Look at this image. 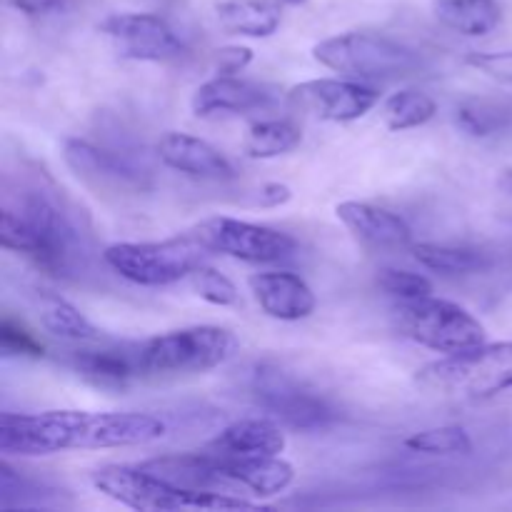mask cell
Masks as SVG:
<instances>
[{
	"label": "cell",
	"instance_id": "e575fe53",
	"mask_svg": "<svg viewBox=\"0 0 512 512\" xmlns=\"http://www.w3.org/2000/svg\"><path fill=\"white\" fill-rule=\"evenodd\" d=\"M8 3L25 15H45L63 8L65 0H8Z\"/></svg>",
	"mask_w": 512,
	"mask_h": 512
},
{
	"label": "cell",
	"instance_id": "2e32d148",
	"mask_svg": "<svg viewBox=\"0 0 512 512\" xmlns=\"http://www.w3.org/2000/svg\"><path fill=\"white\" fill-rule=\"evenodd\" d=\"M160 163L190 178L203 180H233L235 165L225 153H220L208 140L195 138L190 133H165L155 145Z\"/></svg>",
	"mask_w": 512,
	"mask_h": 512
},
{
	"label": "cell",
	"instance_id": "8d00e7d4",
	"mask_svg": "<svg viewBox=\"0 0 512 512\" xmlns=\"http://www.w3.org/2000/svg\"><path fill=\"white\" fill-rule=\"evenodd\" d=\"M280 3H285V5H303V3H308V0H280Z\"/></svg>",
	"mask_w": 512,
	"mask_h": 512
},
{
	"label": "cell",
	"instance_id": "8992f818",
	"mask_svg": "<svg viewBox=\"0 0 512 512\" xmlns=\"http://www.w3.org/2000/svg\"><path fill=\"white\" fill-rule=\"evenodd\" d=\"M210 250L193 233L158 243H115L103 250V260L140 288H163L193 278Z\"/></svg>",
	"mask_w": 512,
	"mask_h": 512
},
{
	"label": "cell",
	"instance_id": "ffe728a7",
	"mask_svg": "<svg viewBox=\"0 0 512 512\" xmlns=\"http://www.w3.org/2000/svg\"><path fill=\"white\" fill-rule=\"evenodd\" d=\"M63 158L75 175L85 178L88 183L98 185H138L140 178L133 168L118 160L115 155L95 148L93 143L80 138L65 140Z\"/></svg>",
	"mask_w": 512,
	"mask_h": 512
},
{
	"label": "cell",
	"instance_id": "9a60e30c",
	"mask_svg": "<svg viewBox=\"0 0 512 512\" xmlns=\"http://www.w3.org/2000/svg\"><path fill=\"white\" fill-rule=\"evenodd\" d=\"M273 98L275 90L270 85L235 78V75H218L195 90L190 105L198 118H213V115L253 113L268 108Z\"/></svg>",
	"mask_w": 512,
	"mask_h": 512
},
{
	"label": "cell",
	"instance_id": "83f0119b",
	"mask_svg": "<svg viewBox=\"0 0 512 512\" xmlns=\"http://www.w3.org/2000/svg\"><path fill=\"white\" fill-rule=\"evenodd\" d=\"M405 448L423 455H470L473 453V440L468 430L460 425H443V428H430L413 433L405 438Z\"/></svg>",
	"mask_w": 512,
	"mask_h": 512
},
{
	"label": "cell",
	"instance_id": "ba28073f",
	"mask_svg": "<svg viewBox=\"0 0 512 512\" xmlns=\"http://www.w3.org/2000/svg\"><path fill=\"white\" fill-rule=\"evenodd\" d=\"M395 320L405 338L435 353L453 355L485 343L483 323L470 310L435 295L400 300L395 308Z\"/></svg>",
	"mask_w": 512,
	"mask_h": 512
},
{
	"label": "cell",
	"instance_id": "3957f363",
	"mask_svg": "<svg viewBox=\"0 0 512 512\" xmlns=\"http://www.w3.org/2000/svg\"><path fill=\"white\" fill-rule=\"evenodd\" d=\"M93 485L125 508L143 512L173 510H258L263 505L235 498L223 490H195L130 465H105L93 473Z\"/></svg>",
	"mask_w": 512,
	"mask_h": 512
},
{
	"label": "cell",
	"instance_id": "8fae6325",
	"mask_svg": "<svg viewBox=\"0 0 512 512\" xmlns=\"http://www.w3.org/2000/svg\"><path fill=\"white\" fill-rule=\"evenodd\" d=\"M380 93L373 85L353 78L303 80L288 90L290 108L330 123H353L378 105Z\"/></svg>",
	"mask_w": 512,
	"mask_h": 512
},
{
	"label": "cell",
	"instance_id": "e0dca14e",
	"mask_svg": "<svg viewBox=\"0 0 512 512\" xmlns=\"http://www.w3.org/2000/svg\"><path fill=\"white\" fill-rule=\"evenodd\" d=\"M340 223L350 230L358 240L373 245V248H408L413 245V230L393 210L380 208L373 203L360 200H345L335 208Z\"/></svg>",
	"mask_w": 512,
	"mask_h": 512
},
{
	"label": "cell",
	"instance_id": "4dcf8cb0",
	"mask_svg": "<svg viewBox=\"0 0 512 512\" xmlns=\"http://www.w3.org/2000/svg\"><path fill=\"white\" fill-rule=\"evenodd\" d=\"M0 350L5 355H18V358H43L45 345L35 338V333H30L23 323L13 318H3L0 323Z\"/></svg>",
	"mask_w": 512,
	"mask_h": 512
},
{
	"label": "cell",
	"instance_id": "1f68e13d",
	"mask_svg": "<svg viewBox=\"0 0 512 512\" xmlns=\"http://www.w3.org/2000/svg\"><path fill=\"white\" fill-rule=\"evenodd\" d=\"M465 63L470 68L480 70L488 78L498 80L505 88H512V50H500V53H480V50H473L468 53Z\"/></svg>",
	"mask_w": 512,
	"mask_h": 512
},
{
	"label": "cell",
	"instance_id": "f546056e",
	"mask_svg": "<svg viewBox=\"0 0 512 512\" xmlns=\"http://www.w3.org/2000/svg\"><path fill=\"white\" fill-rule=\"evenodd\" d=\"M378 285L398 300H418L425 298V295H433L430 278L420 273H410V270L383 268L378 275Z\"/></svg>",
	"mask_w": 512,
	"mask_h": 512
},
{
	"label": "cell",
	"instance_id": "5b68a950",
	"mask_svg": "<svg viewBox=\"0 0 512 512\" xmlns=\"http://www.w3.org/2000/svg\"><path fill=\"white\" fill-rule=\"evenodd\" d=\"M313 58L328 70L353 80H398L410 78L423 68V60L408 45L378 33H340L320 40Z\"/></svg>",
	"mask_w": 512,
	"mask_h": 512
},
{
	"label": "cell",
	"instance_id": "52a82bcc",
	"mask_svg": "<svg viewBox=\"0 0 512 512\" xmlns=\"http://www.w3.org/2000/svg\"><path fill=\"white\" fill-rule=\"evenodd\" d=\"M138 350L145 375L205 373L233 358L238 338L220 325H193L155 335Z\"/></svg>",
	"mask_w": 512,
	"mask_h": 512
},
{
	"label": "cell",
	"instance_id": "ac0fdd59",
	"mask_svg": "<svg viewBox=\"0 0 512 512\" xmlns=\"http://www.w3.org/2000/svg\"><path fill=\"white\" fill-rule=\"evenodd\" d=\"M288 445L283 428L273 418H243L230 423L208 450L218 455H280Z\"/></svg>",
	"mask_w": 512,
	"mask_h": 512
},
{
	"label": "cell",
	"instance_id": "7c38bea8",
	"mask_svg": "<svg viewBox=\"0 0 512 512\" xmlns=\"http://www.w3.org/2000/svg\"><path fill=\"white\" fill-rule=\"evenodd\" d=\"M100 33L110 40L115 55L123 60L168 63L185 53L183 40L168 20L153 13H115L100 23Z\"/></svg>",
	"mask_w": 512,
	"mask_h": 512
},
{
	"label": "cell",
	"instance_id": "4316f807",
	"mask_svg": "<svg viewBox=\"0 0 512 512\" xmlns=\"http://www.w3.org/2000/svg\"><path fill=\"white\" fill-rule=\"evenodd\" d=\"M413 255L423 268L440 275H468L485 265L483 253L470 248H455V245L418 243L413 245Z\"/></svg>",
	"mask_w": 512,
	"mask_h": 512
},
{
	"label": "cell",
	"instance_id": "cb8c5ba5",
	"mask_svg": "<svg viewBox=\"0 0 512 512\" xmlns=\"http://www.w3.org/2000/svg\"><path fill=\"white\" fill-rule=\"evenodd\" d=\"M40 325H43L45 333L63 340L88 343V340L100 338V330L73 303L58 298V295H45L43 298V305H40Z\"/></svg>",
	"mask_w": 512,
	"mask_h": 512
},
{
	"label": "cell",
	"instance_id": "484cf974",
	"mask_svg": "<svg viewBox=\"0 0 512 512\" xmlns=\"http://www.w3.org/2000/svg\"><path fill=\"white\" fill-rule=\"evenodd\" d=\"M512 123V103L495 98H468L458 105V125L468 135L488 138Z\"/></svg>",
	"mask_w": 512,
	"mask_h": 512
},
{
	"label": "cell",
	"instance_id": "6da1fadb",
	"mask_svg": "<svg viewBox=\"0 0 512 512\" xmlns=\"http://www.w3.org/2000/svg\"><path fill=\"white\" fill-rule=\"evenodd\" d=\"M168 428L148 413H88L43 410L0 415V453L8 458H43L65 450L135 448L165 438Z\"/></svg>",
	"mask_w": 512,
	"mask_h": 512
},
{
	"label": "cell",
	"instance_id": "9c48e42d",
	"mask_svg": "<svg viewBox=\"0 0 512 512\" xmlns=\"http://www.w3.org/2000/svg\"><path fill=\"white\" fill-rule=\"evenodd\" d=\"M190 233L210 250V253L230 255L245 263H278L298 250V240L283 230L255 225L248 220L215 215L200 220Z\"/></svg>",
	"mask_w": 512,
	"mask_h": 512
},
{
	"label": "cell",
	"instance_id": "7a4b0ae2",
	"mask_svg": "<svg viewBox=\"0 0 512 512\" xmlns=\"http://www.w3.org/2000/svg\"><path fill=\"white\" fill-rule=\"evenodd\" d=\"M0 243L15 250L50 275H70L83 253V238L63 203L43 185H28L20 195H5L0 210Z\"/></svg>",
	"mask_w": 512,
	"mask_h": 512
},
{
	"label": "cell",
	"instance_id": "7402d4cb",
	"mask_svg": "<svg viewBox=\"0 0 512 512\" xmlns=\"http://www.w3.org/2000/svg\"><path fill=\"white\" fill-rule=\"evenodd\" d=\"M435 18L455 33L483 38L498 28L503 20V8L498 0H438Z\"/></svg>",
	"mask_w": 512,
	"mask_h": 512
},
{
	"label": "cell",
	"instance_id": "d4e9b609",
	"mask_svg": "<svg viewBox=\"0 0 512 512\" xmlns=\"http://www.w3.org/2000/svg\"><path fill=\"white\" fill-rule=\"evenodd\" d=\"M438 113V103L423 90H398L383 103V123L388 130H410L430 123Z\"/></svg>",
	"mask_w": 512,
	"mask_h": 512
},
{
	"label": "cell",
	"instance_id": "5bb4252c",
	"mask_svg": "<svg viewBox=\"0 0 512 512\" xmlns=\"http://www.w3.org/2000/svg\"><path fill=\"white\" fill-rule=\"evenodd\" d=\"M213 455L228 493L248 488L253 495L268 498L288 490L295 480V468L280 455Z\"/></svg>",
	"mask_w": 512,
	"mask_h": 512
},
{
	"label": "cell",
	"instance_id": "4fadbf2b",
	"mask_svg": "<svg viewBox=\"0 0 512 512\" xmlns=\"http://www.w3.org/2000/svg\"><path fill=\"white\" fill-rule=\"evenodd\" d=\"M255 303L268 318L283 323H298L310 318L318 308L313 288L300 275L280 270V273H255L248 278Z\"/></svg>",
	"mask_w": 512,
	"mask_h": 512
},
{
	"label": "cell",
	"instance_id": "30bf717a",
	"mask_svg": "<svg viewBox=\"0 0 512 512\" xmlns=\"http://www.w3.org/2000/svg\"><path fill=\"white\" fill-rule=\"evenodd\" d=\"M253 393L268 418L293 430H318L335 418V410L330 408L328 400L315 395L280 368L260 365L255 370Z\"/></svg>",
	"mask_w": 512,
	"mask_h": 512
},
{
	"label": "cell",
	"instance_id": "836d02e7",
	"mask_svg": "<svg viewBox=\"0 0 512 512\" xmlns=\"http://www.w3.org/2000/svg\"><path fill=\"white\" fill-rule=\"evenodd\" d=\"M290 198H293V190L285 183H265L258 195L263 208H280V205L290 203Z\"/></svg>",
	"mask_w": 512,
	"mask_h": 512
},
{
	"label": "cell",
	"instance_id": "277c9868",
	"mask_svg": "<svg viewBox=\"0 0 512 512\" xmlns=\"http://www.w3.org/2000/svg\"><path fill=\"white\" fill-rule=\"evenodd\" d=\"M418 385L460 400H485L512 388V340L443 355L418 370Z\"/></svg>",
	"mask_w": 512,
	"mask_h": 512
},
{
	"label": "cell",
	"instance_id": "d6986e66",
	"mask_svg": "<svg viewBox=\"0 0 512 512\" xmlns=\"http://www.w3.org/2000/svg\"><path fill=\"white\" fill-rule=\"evenodd\" d=\"M70 365L75 368V373L88 378L90 383L103 385V388H125L133 378L145 375L138 348L78 350V353L70 355Z\"/></svg>",
	"mask_w": 512,
	"mask_h": 512
},
{
	"label": "cell",
	"instance_id": "d6a6232c",
	"mask_svg": "<svg viewBox=\"0 0 512 512\" xmlns=\"http://www.w3.org/2000/svg\"><path fill=\"white\" fill-rule=\"evenodd\" d=\"M253 63V48L248 45H225L215 50V68L218 75H238Z\"/></svg>",
	"mask_w": 512,
	"mask_h": 512
},
{
	"label": "cell",
	"instance_id": "f1b7e54d",
	"mask_svg": "<svg viewBox=\"0 0 512 512\" xmlns=\"http://www.w3.org/2000/svg\"><path fill=\"white\" fill-rule=\"evenodd\" d=\"M193 285L195 293L210 305H218V308H230L240 300L238 285L223 275L220 270L210 268V265H200L198 270L193 273Z\"/></svg>",
	"mask_w": 512,
	"mask_h": 512
},
{
	"label": "cell",
	"instance_id": "44dd1931",
	"mask_svg": "<svg viewBox=\"0 0 512 512\" xmlns=\"http://www.w3.org/2000/svg\"><path fill=\"white\" fill-rule=\"evenodd\" d=\"M215 15L220 28L245 38H270L283 20L273 0H220Z\"/></svg>",
	"mask_w": 512,
	"mask_h": 512
},
{
	"label": "cell",
	"instance_id": "d590c367",
	"mask_svg": "<svg viewBox=\"0 0 512 512\" xmlns=\"http://www.w3.org/2000/svg\"><path fill=\"white\" fill-rule=\"evenodd\" d=\"M498 188L503 190L505 195H512V168L500 170V175H498Z\"/></svg>",
	"mask_w": 512,
	"mask_h": 512
},
{
	"label": "cell",
	"instance_id": "603a6c76",
	"mask_svg": "<svg viewBox=\"0 0 512 512\" xmlns=\"http://www.w3.org/2000/svg\"><path fill=\"white\" fill-rule=\"evenodd\" d=\"M300 140H303V133L290 120H260V123L250 125L243 140V150L253 160H270L295 150Z\"/></svg>",
	"mask_w": 512,
	"mask_h": 512
}]
</instances>
